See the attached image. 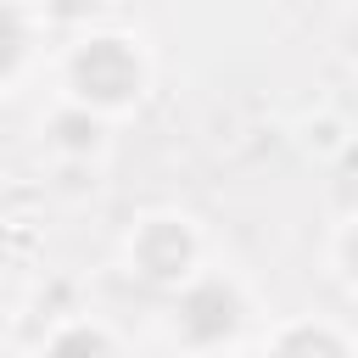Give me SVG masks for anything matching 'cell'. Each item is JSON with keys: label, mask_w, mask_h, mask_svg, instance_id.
<instances>
[{"label": "cell", "mask_w": 358, "mask_h": 358, "mask_svg": "<svg viewBox=\"0 0 358 358\" xmlns=\"http://www.w3.org/2000/svg\"><path fill=\"white\" fill-rule=\"evenodd\" d=\"M285 358H341V352H336V341H324V336H296V341L285 347Z\"/></svg>", "instance_id": "cell-3"}, {"label": "cell", "mask_w": 358, "mask_h": 358, "mask_svg": "<svg viewBox=\"0 0 358 358\" xmlns=\"http://www.w3.org/2000/svg\"><path fill=\"white\" fill-rule=\"evenodd\" d=\"M11 56H17V28H11V17L0 11V67H6Z\"/></svg>", "instance_id": "cell-4"}, {"label": "cell", "mask_w": 358, "mask_h": 358, "mask_svg": "<svg viewBox=\"0 0 358 358\" xmlns=\"http://www.w3.org/2000/svg\"><path fill=\"white\" fill-rule=\"evenodd\" d=\"M190 313H207L201 324H190V336H218V330H229V296H224V291H201V296L190 302Z\"/></svg>", "instance_id": "cell-2"}, {"label": "cell", "mask_w": 358, "mask_h": 358, "mask_svg": "<svg viewBox=\"0 0 358 358\" xmlns=\"http://www.w3.org/2000/svg\"><path fill=\"white\" fill-rule=\"evenodd\" d=\"M78 78H84V90H95V95H123L129 84H134V62L117 50V45H95L84 62H78Z\"/></svg>", "instance_id": "cell-1"}]
</instances>
